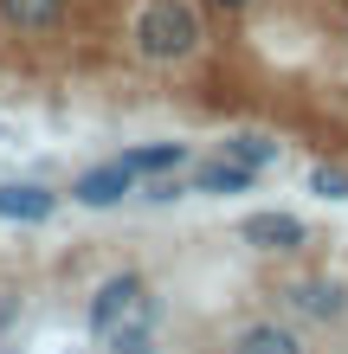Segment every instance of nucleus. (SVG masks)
I'll list each match as a JSON object with an SVG mask.
<instances>
[{"instance_id":"ddd939ff","label":"nucleus","mask_w":348,"mask_h":354,"mask_svg":"<svg viewBox=\"0 0 348 354\" xmlns=\"http://www.w3.org/2000/svg\"><path fill=\"white\" fill-rule=\"evenodd\" d=\"M310 187L322 200H348V168H310Z\"/></svg>"},{"instance_id":"dca6fc26","label":"nucleus","mask_w":348,"mask_h":354,"mask_svg":"<svg viewBox=\"0 0 348 354\" xmlns=\"http://www.w3.org/2000/svg\"><path fill=\"white\" fill-rule=\"evenodd\" d=\"M342 32H348V19H342Z\"/></svg>"},{"instance_id":"f03ea898","label":"nucleus","mask_w":348,"mask_h":354,"mask_svg":"<svg viewBox=\"0 0 348 354\" xmlns=\"http://www.w3.org/2000/svg\"><path fill=\"white\" fill-rule=\"evenodd\" d=\"M129 316H155V303H149V283L136 277V270H116V277H104L91 290V309H84V322H91V335L104 342L116 322H129Z\"/></svg>"},{"instance_id":"0eeeda50","label":"nucleus","mask_w":348,"mask_h":354,"mask_svg":"<svg viewBox=\"0 0 348 354\" xmlns=\"http://www.w3.org/2000/svg\"><path fill=\"white\" fill-rule=\"evenodd\" d=\"M58 213V194L39 180H0V219L7 225H46Z\"/></svg>"},{"instance_id":"2eb2a0df","label":"nucleus","mask_w":348,"mask_h":354,"mask_svg":"<svg viewBox=\"0 0 348 354\" xmlns=\"http://www.w3.org/2000/svg\"><path fill=\"white\" fill-rule=\"evenodd\" d=\"M207 7H219V13H245V7H258V0H207Z\"/></svg>"},{"instance_id":"4468645a","label":"nucleus","mask_w":348,"mask_h":354,"mask_svg":"<svg viewBox=\"0 0 348 354\" xmlns=\"http://www.w3.org/2000/svg\"><path fill=\"white\" fill-rule=\"evenodd\" d=\"M181 194H187V187H181L174 174H149V180H142V200H155V206H168V200H181Z\"/></svg>"},{"instance_id":"9b49d317","label":"nucleus","mask_w":348,"mask_h":354,"mask_svg":"<svg viewBox=\"0 0 348 354\" xmlns=\"http://www.w3.org/2000/svg\"><path fill=\"white\" fill-rule=\"evenodd\" d=\"M219 155H232V161H245V168H271V161H277V142L271 136H258V129H239V136H226V142H219Z\"/></svg>"},{"instance_id":"423d86ee","label":"nucleus","mask_w":348,"mask_h":354,"mask_svg":"<svg viewBox=\"0 0 348 354\" xmlns=\"http://www.w3.org/2000/svg\"><path fill=\"white\" fill-rule=\"evenodd\" d=\"M136 194V174L122 168V161H104V168H84L71 180V200L77 206H91V213H110V206H122Z\"/></svg>"},{"instance_id":"f257e3e1","label":"nucleus","mask_w":348,"mask_h":354,"mask_svg":"<svg viewBox=\"0 0 348 354\" xmlns=\"http://www.w3.org/2000/svg\"><path fill=\"white\" fill-rule=\"evenodd\" d=\"M200 46H207V26L187 0H142L129 19V52L142 65H187Z\"/></svg>"},{"instance_id":"7ed1b4c3","label":"nucleus","mask_w":348,"mask_h":354,"mask_svg":"<svg viewBox=\"0 0 348 354\" xmlns=\"http://www.w3.org/2000/svg\"><path fill=\"white\" fill-rule=\"evenodd\" d=\"M239 239L252 245V252H271V258H291L310 245V225H303L297 213H245Z\"/></svg>"},{"instance_id":"1a4fd4ad","label":"nucleus","mask_w":348,"mask_h":354,"mask_svg":"<svg viewBox=\"0 0 348 354\" xmlns=\"http://www.w3.org/2000/svg\"><path fill=\"white\" fill-rule=\"evenodd\" d=\"M232 354H303V335L291 322H245L232 335Z\"/></svg>"},{"instance_id":"39448f33","label":"nucleus","mask_w":348,"mask_h":354,"mask_svg":"<svg viewBox=\"0 0 348 354\" xmlns=\"http://www.w3.org/2000/svg\"><path fill=\"white\" fill-rule=\"evenodd\" d=\"M187 187L194 194H219V200H239V194H252L258 187V168H245V161H232V155H207V161H194L187 168Z\"/></svg>"},{"instance_id":"6e6552de","label":"nucleus","mask_w":348,"mask_h":354,"mask_svg":"<svg viewBox=\"0 0 348 354\" xmlns=\"http://www.w3.org/2000/svg\"><path fill=\"white\" fill-rule=\"evenodd\" d=\"M65 13H71V0H0V26L19 32V39H46L65 26Z\"/></svg>"},{"instance_id":"20e7f679","label":"nucleus","mask_w":348,"mask_h":354,"mask_svg":"<svg viewBox=\"0 0 348 354\" xmlns=\"http://www.w3.org/2000/svg\"><path fill=\"white\" fill-rule=\"evenodd\" d=\"M284 303H291L303 322H342L348 316V283H336V277H297L291 290H284Z\"/></svg>"},{"instance_id":"f8f14e48","label":"nucleus","mask_w":348,"mask_h":354,"mask_svg":"<svg viewBox=\"0 0 348 354\" xmlns=\"http://www.w3.org/2000/svg\"><path fill=\"white\" fill-rule=\"evenodd\" d=\"M104 348H110V354H161V348H155L149 316H142V322H136V316H129V322H116L110 335H104Z\"/></svg>"},{"instance_id":"9d476101","label":"nucleus","mask_w":348,"mask_h":354,"mask_svg":"<svg viewBox=\"0 0 348 354\" xmlns=\"http://www.w3.org/2000/svg\"><path fill=\"white\" fill-rule=\"evenodd\" d=\"M116 161H122L136 180H149V174H174V168H187V149H181V142H142V149L116 155Z\"/></svg>"}]
</instances>
